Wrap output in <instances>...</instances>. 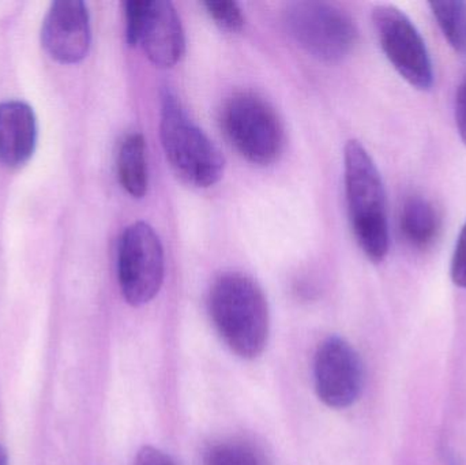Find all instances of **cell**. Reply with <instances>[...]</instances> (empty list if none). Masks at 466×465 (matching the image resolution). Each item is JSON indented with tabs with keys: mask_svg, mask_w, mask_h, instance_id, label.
<instances>
[{
	"mask_svg": "<svg viewBox=\"0 0 466 465\" xmlns=\"http://www.w3.org/2000/svg\"><path fill=\"white\" fill-rule=\"evenodd\" d=\"M126 40L141 46L147 59L161 68L182 60L186 35L177 8L168 0H131L125 3Z\"/></svg>",
	"mask_w": 466,
	"mask_h": 465,
	"instance_id": "obj_6",
	"label": "cell"
},
{
	"mask_svg": "<svg viewBox=\"0 0 466 465\" xmlns=\"http://www.w3.org/2000/svg\"><path fill=\"white\" fill-rule=\"evenodd\" d=\"M429 5L449 44L460 54H466V3L441 0Z\"/></svg>",
	"mask_w": 466,
	"mask_h": 465,
	"instance_id": "obj_14",
	"label": "cell"
},
{
	"mask_svg": "<svg viewBox=\"0 0 466 465\" xmlns=\"http://www.w3.org/2000/svg\"><path fill=\"white\" fill-rule=\"evenodd\" d=\"M314 379L318 398L326 406L347 409L363 390V363L344 339L329 338L315 354Z\"/></svg>",
	"mask_w": 466,
	"mask_h": 465,
	"instance_id": "obj_9",
	"label": "cell"
},
{
	"mask_svg": "<svg viewBox=\"0 0 466 465\" xmlns=\"http://www.w3.org/2000/svg\"><path fill=\"white\" fill-rule=\"evenodd\" d=\"M117 177L120 185L134 198H144L149 186L147 144L142 134L126 136L117 155Z\"/></svg>",
	"mask_w": 466,
	"mask_h": 465,
	"instance_id": "obj_13",
	"label": "cell"
},
{
	"mask_svg": "<svg viewBox=\"0 0 466 465\" xmlns=\"http://www.w3.org/2000/svg\"><path fill=\"white\" fill-rule=\"evenodd\" d=\"M221 122L232 147L249 163L268 166L281 155V119L260 96L251 92L233 95L224 106Z\"/></svg>",
	"mask_w": 466,
	"mask_h": 465,
	"instance_id": "obj_4",
	"label": "cell"
},
{
	"mask_svg": "<svg viewBox=\"0 0 466 465\" xmlns=\"http://www.w3.org/2000/svg\"><path fill=\"white\" fill-rule=\"evenodd\" d=\"M136 465H177V463L161 450L145 447L137 455Z\"/></svg>",
	"mask_w": 466,
	"mask_h": 465,
	"instance_id": "obj_18",
	"label": "cell"
},
{
	"mask_svg": "<svg viewBox=\"0 0 466 465\" xmlns=\"http://www.w3.org/2000/svg\"><path fill=\"white\" fill-rule=\"evenodd\" d=\"M400 228L412 248H430L441 231L440 213L424 197H408L400 213Z\"/></svg>",
	"mask_w": 466,
	"mask_h": 465,
	"instance_id": "obj_12",
	"label": "cell"
},
{
	"mask_svg": "<svg viewBox=\"0 0 466 465\" xmlns=\"http://www.w3.org/2000/svg\"><path fill=\"white\" fill-rule=\"evenodd\" d=\"M160 136L164 152L180 179L208 188L223 177L226 160L212 139L187 116L172 90L161 96Z\"/></svg>",
	"mask_w": 466,
	"mask_h": 465,
	"instance_id": "obj_3",
	"label": "cell"
},
{
	"mask_svg": "<svg viewBox=\"0 0 466 465\" xmlns=\"http://www.w3.org/2000/svg\"><path fill=\"white\" fill-rule=\"evenodd\" d=\"M451 273L453 283L466 289V223L457 240L456 250L451 259Z\"/></svg>",
	"mask_w": 466,
	"mask_h": 465,
	"instance_id": "obj_17",
	"label": "cell"
},
{
	"mask_svg": "<svg viewBox=\"0 0 466 465\" xmlns=\"http://www.w3.org/2000/svg\"><path fill=\"white\" fill-rule=\"evenodd\" d=\"M285 25L304 51L323 62L345 59L358 41L353 19L331 3H292L285 11Z\"/></svg>",
	"mask_w": 466,
	"mask_h": 465,
	"instance_id": "obj_5",
	"label": "cell"
},
{
	"mask_svg": "<svg viewBox=\"0 0 466 465\" xmlns=\"http://www.w3.org/2000/svg\"><path fill=\"white\" fill-rule=\"evenodd\" d=\"M0 465H8L7 450L0 445Z\"/></svg>",
	"mask_w": 466,
	"mask_h": 465,
	"instance_id": "obj_20",
	"label": "cell"
},
{
	"mask_svg": "<svg viewBox=\"0 0 466 465\" xmlns=\"http://www.w3.org/2000/svg\"><path fill=\"white\" fill-rule=\"evenodd\" d=\"M209 311L227 346L244 359H254L268 338V306L262 288L248 276L226 273L213 284Z\"/></svg>",
	"mask_w": 466,
	"mask_h": 465,
	"instance_id": "obj_1",
	"label": "cell"
},
{
	"mask_svg": "<svg viewBox=\"0 0 466 465\" xmlns=\"http://www.w3.org/2000/svg\"><path fill=\"white\" fill-rule=\"evenodd\" d=\"M164 273L160 237L144 221L128 226L117 248V278L126 302L138 308L155 299L163 286Z\"/></svg>",
	"mask_w": 466,
	"mask_h": 465,
	"instance_id": "obj_7",
	"label": "cell"
},
{
	"mask_svg": "<svg viewBox=\"0 0 466 465\" xmlns=\"http://www.w3.org/2000/svg\"><path fill=\"white\" fill-rule=\"evenodd\" d=\"M205 465H265V461L251 445L228 441L213 445L205 456Z\"/></svg>",
	"mask_w": 466,
	"mask_h": 465,
	"instance_id": "obj_15",
	"label": "cell"
},
{
	"mask_svg": "<svg viewBox=\"0 0 466 465\" xmlns=\"http://www.w3.org/2000/svg\"><path fill=\"white\" fill-rule=\"evenodd\" d=\"M456 123L460 136L466 145V74L456 97Z\"/></svg>",
	"mask_w": 466,
	"mask_h": 465,
	"instance_id": "obj_19",
	"label": "cell"
},
{
	"mask_svg": "<svg viewBox=\"0 0 466 465\" xmlns=\"http://www.w3.org/2000/svg\"><path fill=\"white\" fill-rule=\"evenodd\" d=\"M37 134V119L29 104H0V161L5 166L18 168L26 164L35 153Z\"/></svg>",
	"mask_w": 466,
	"mask_h": 465,
	"instance_id": "obj_11",
	"label": "cell"
},
{
	"mask_svg": "<svg viewBox=\"0 0 466 465\" xmlns=\"http://www.w3.org/2000/svg\"><path fill=\"white\" fill-rule=\"evenodd\" d=\"M372 22L380 48L397 73L416 89L432 86L434 73L426 43L410 18L394 5H378Z\"/></svg>",
	"mask_w": 466,
	"mask_h": 465,
	"instance_id": "obj_8",
	"label": "cell"
},
{
	"mask_svg": "<svg viewBox=\"0 0 466 465\" xmlns=\"http://www.w3.org/2000/svg\"><path fill=\"white\" fill-rule=\"evenodd\" d=\"M208 14L212 16L216 25L229 33L240 32L243 29L244 18L240 5L236 2H205Z\"/></svg>",
	"mask_w": 466,
	"mask_h": 465,
	"instance_id": "obj_16",
	"label": "cell"
},
{
	"mask_svg": "<svg viewBox=\"0 0 466 465\" xmlns=\"http://www.w3.org/2000/svg\"><path fill=\"white\" fill-rule=\"evenodd\" d=\"M92 43L90 16L81 0L52 3L41 27V44L46 54L62 63L76 65L89 54Z\"/></svg>",
	"mask_w": 466,
	"mask_h": 465,
	"instance_id": "obj_10",
	"label": "cell"
},
{
	"mask_svg": "<svg viewBox=\"0 0 466 465\" xmlns=\"http://www.w3.org/2000/svg\"><path fill=\"white\" fill-rule=\"evenodd\" d=\"M344 172L348 212L356 242L367 258L378 264L389 253L385 188L374 160L356 139L345 145Z\"/></svg>",
	"mask_w": 466,
	"mask_h": 465,
	"instance_id": "obj_2",
	"label": "cell"
}]
</instances>
